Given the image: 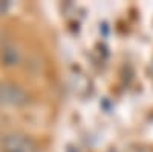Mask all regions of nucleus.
Masks as SVG:
<instances>
[{"mask_svg":"<svg viewBox=\"0 0 153 152\" xmlns=\"http://www.w3.org/2000/svg\"><path fill=\"white\" fill-rule=\"evenodd\" d=\"M2 151L3 152H38V148L31 137L20 132H11L3 137Z\"/></svg>","mask_w":153,"mask_h":152,"instance_id":"obj_1","label":"nucleus"},{"mask_svg":"<svg viewBox=\"0 0 153 152\" xmlns=\"http://www.w3.org/2000/svg\"><path fill=\"white\" fill-rule=\"evenodd\" d=\"M28 103V94L14 83H0V106L19 108Z\"/></svg>","mask_w":153,"mask_h":152,"instance_id":"obj_2","label":"nucleus"},{"mask_svg":"<svg viewBox=\"0 0 153 152\" xmlns=\"http://www.w3.org/2000/svg\"><path fill=\"white\" fill-rule=\"evenodd\" d=\"M9 8V2H5V0H0V16L5 14Z\"/></svg>","mask_w":153,"mask_h":152,"instance_id":"obj_3","label":"nucleus"}]
</instances>
